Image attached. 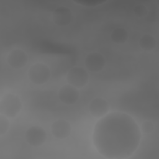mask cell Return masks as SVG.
<instances>
[{"mask_svg": "<svg viewBox=\"0 0 159 159\" xmlns=\"http://www.w3.org/2000/svg\"><path fill=\"white\" fill-rule=\"evenodd\" d=\"M22 104L16 94L8 93L5 94L0 101V114L8 118L15 117L21 111Z\"/></svg>", "mask_w": 159, "mask_h": 159, "instance_id": "obj_1", "label": "cell"}, {"mask_svg": "<svg viewBox=\"0 0 159 159\" xmlns=\"http://www.w3.org/2000/svg\"><path fill=\"white\" fill-rule=\"evenodd\" d=\"M50 75L49 67L42 62H37L32 65L27 71V76L30 81L37 85L47 83L50 80Z\"/></svg>", "mask_w": 159, "mask_h": 159, "instance_id": "obj_2", "label": "cell"}, {"mask_svg": "<svg viewBox=\"0 0 159 159\" xmlns=\"http://www.w3.org/2000/svg\"><path fill=\"white\" fill-rule=\"evenodd\" d=\"M89 76L86 71L82 66H74L70 68L66 74V80L69 84L81 89L88 83Z\"/></svg>", "mask_w": 159, "mask_h": 159, "instance_id": "obj_3", "label": "cell"}, {"mask_svg": "<svg viewBox=\"0 0 159 159\" xmlns=\"http://www.w3.org/2000/svg\"><path fill=\"white\" fill-rule=\"evenodd\" d=\"M47 135L43 128L39 125L30 127L25 133V139L27 143L32 147L42 146L46 141Z\"/></svg>", "mask_w": 159, "mask_h": 159, "instance_id": "obj_4", "label": "cell"}, {"mask_svg": "<svg viewBox=\"0 0 159 159\" xmlns=\"http://www.w3.org/2000/svg\"><path fill=\"white\" fill-rule=\"evenodd\" d=\"M53 22L60 27H65L70 25L74 20V16L71 10L66 6H59L52 12Z\"/></svg>", "mask_w": 159, "mask_h": 159, "instance_id": "obj_5", "label": "cell"}, {"mask_svg": "<svg viewBox=\"0 0 159 159\" xmlns=\"http://www.w3.org/2000/svg\"><path fill=\"white\" fill-rule=\"evenodd\" d=\"M59 100L66 105L75 104L80 98V91L78 88L69 84H64L58 90Z\"/></svg>", "mask_w": 159, "mask_h": 159, "instance_id": "obj_6", "label": "cell"}, {"mask_svg": "<svg viewBox=\"0 0 159 159\" xmlns=\"http://www.w3.org/2000/svg\"><path fill=\"white\" fill-rule=\"evenodd\" d=\"M7 62L14 69H21L26 66L28 62V55L23 50L15 48L8 53Z\"/></svg>", "mask_w": 159, "mask_h": 159, "instance_id": "obj_7", "label": "cell"}, {"mask_svg": "<svg viewBox=\"0 0 159 159\" xmlns=\"http://www.w3.org/2000/svg\"><path fill=\"white\" fill-rule=\"evenodd\" d=\"M84 65L87 70L91 72H99L101 71L106 64L104 56L99 52H94L88 53L84 58Z\"/></svg>", "mask_w": 159, "mask_h": 159, "instance_id": "obj_8", "label": "cell"}, {"mask_svg": "<svg viewBox=\"0 0 159 159\" xmlns=\"http://www.w3.org/2000/svg\"><path fill=\"white\" fill-rule=\"evenodd\" d=\"M52 135L57 139H65L68 137L71 132V127L69 122L60 119L54 121L50 127Z\"/></svg>", "mask_w": 159, "mask_h": 159, "instance_id": "obj_9", "label": "cell"}, {"mask_svg": "<svg viewBox=\"0 0 159 159\" xmlns=\"http://www.w3.org/2000/svg\"><path fill=\"white\" fill-rule=\"evenodd\" d=\"M88 109L92 116L100 118L107 114L109 111V104L105 99L96 98L90 101Z\"/></svg>", "mask_w": 159, "mask_h": 159, "instance_id": "obj_10", "label": "cell"}, {"mask_svg": "<svg viewBox=\"0 0 159 159\" xmlns=\"http://www.w3.org/2000/svg\"><path fill=\"white\" fill-rule=\"evenodd\" d=\"M129 38V34L126 29L122 27H117L114 29L111 34V39L117 44H124L127 42Z\"/></svg>", "mask_w": 159, "mask_h": 159, "instance_id": "obj_11", "label": "cell"}, {"mask_svg": "<svg viewBox=\"0 0 159 159\" xmlns=\"http://www.w3.org/2000/svg\"><path fill=\"white\" fill-rule=\"evenodd\" d=\"M140 47L145 51L153 50L157 45V42L153 36L150 34H144L139 39Z\"/></svg>", "mask_w": 159, "mask_h": 159, "instance_id": "obj_12", "label": "cell"}, {"mask_svg": "<svg viewBox=\"0 0 159 159\" xmlns=\"http://www.w3.org/2000/svg\"><path fill=\"white\" fill-rule=\"evenodd\" d=\"M10 127V122L8 117L0 114V136L6 134Z\"/></svg>", "mask_w": 159, "mask_h": 159, "instance_id": "obj_13", "label": "cell"}, {"mask_svg": "<svg viewBox=\"0 0 159 159\" xmlns=\"http://www.w3.org/2000/svg\"><path fill=\"white\" fill-rule=\"evenodd\" d=\"M134 13L137 17H144L148 14V9L145 5L139 4L134 7Z\"/></svg>", "mask_w": 159, "mask_h": 159, "instance_id": "obj_14", "label": "cell"}, {"mask_svg": "<svg viewBox=\"0 0 159 159\" xmlns=\"http://www.w3.org/2000/svg\"><path fill=\"white\" fill-rule=\"evenodd\" d=\"M154 124L150 120H145L142 122L141 125V129L145 134H151L154 130Z\"/></svg>", "mask_w": 159, "mask_h": 159, "instance_id": "obj_15", "label": "cell"}]
</instances>
